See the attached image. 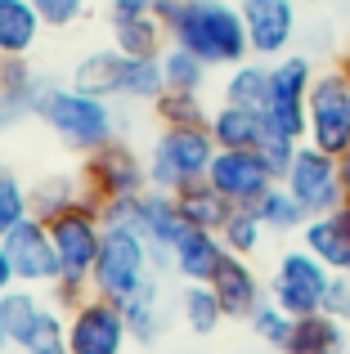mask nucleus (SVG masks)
Segmentation results:
<instances>
[{"label":"nucleus","mask_w":350,"mask_h":354,"mask_svg":"<svg viewBox=\"0 0 350 354\" xmlns=\"http://www.w3.org/2000/svg\"><path fill=\"white\" fill-rule=\"evenodd\" d=\"M153 9L171 41L193 50L207 68H238L252 59L243 14L229 0H153Z\"/></svg>","instance_id":"f257e3e1"},{"label":"nucleus","mask_w":350,"mask_h":354,"mask_svg":"<svg viewBox=\"0 0 350 354\" xmlns=\"http://www.w3.org/2000/svg\"><path fill=\"white\" fill-rule=\"evenodd\" d=\"M104 229H108L104 207L95 198H81L72 211L50 220V238H54V251H59V269H63L59 283L50 287L59 310H77L90 296V274H95L99 247H104Z\"/></svg>","instance_id":"f03ea898"},{"label":"nucleus","mask_w":350,"mask_h":354,"mask_svg":"<svg viewBox=\"0 0 350 354\" xmlns=\"http://www.w3.org/2000/svg\"><path fill=\"white\" fill-rule=\"evenodd\" d=\"M36 117L59 135L63 148H72L77 157H90L95 148L117 139V113L108 99H95L77 86H54L45 81L41 99H36Z\"/></svg>","instance_id":"7ed1b4c3"},{"label":"nucleus","mask_w":350,"mask_h":354,"mask_svg":"<svg viewBox=\"0 0 350 354\" xmlns=\"http://www.w3.org/2000/svg\"><path fill=\"white\" fill-rule=\"evenodd\" d=\"M72 86L86 90V95H95V99H108V104H117V99L153 104V99L167 90V77H162L158 59H135V54L108 45V50H95V54H86V59L77 63Z\"/></svg>","instance_id":"20e7f679"},{"label":"nucleus","mask_w":350,"mask_h":354,"mask_svg":"<svg viewBox=\"0 0 350 354\" xmlns=\"http://www.w3.org/2000/svg\"><path fill=\"white\" fill-rule=\"evenodd\" d=\"M216 153L220 148L207 126H162V135L153 139V157H149V184L175 193L184 184L207 180Z\"/></svg>","instance_id":"39448f33"},{"label":"nucleus","mask_w":350,"mask_h":354,"mask_svg":"<svg viewBox=\"0 0 350 354\" xmlns=\"http://www.w3.org/2000/svg\"><path fill=\"white\" fill-rule=\"evenodd\" d=\"M153 274H158V260H153L149 242L135 234L131 225H108L99 260H95V274H90V292L108 296V301H126Z\"/></svg>","instance_id":"423d86ee"},{"label":"nucleus","mask_w":350,"mask_h":354,"mask_svg":"<svg viewBox=\"0 0 350 354\" xmlns=\"http://www.w3.org/2000/svg\"><path fill=\"white\" fill-rule=\"evenodd\" d=\"M104 225H131L135 234L153 247V260L158 269H171V247L180 242L184 225L180 207H175V193L167 189H144L135 198H122V202H104Z\"/></svg>","instance_id":"0eeeda50"},{"label":"nucleus","mask_w":350,"mask_h":354,"mask_svg":"<svg viewBox=\"0 0 350 354\" xmlns=\"http://www.w3.org/2000/svg\"><path fill=\"white\" fill-rule=\"evenodd\" d=\"M270 301L279 310H288L292 319H306V314H319L328 305V287H333V269L306 247H288L279 256L270 274Z\"/></svg>","instance_id":"6e6552de"},{"label":"nucleus","mask_w":350,"mask_h":354,"mask_svg":"<svg viewBox=\"0 0 350 354\" xmlns=\"http://www.w3.org/2000/svg\"><path fill=\"white\" fill-rule=\"evenodd\" d=\"M315 63L306 54H283L270 63V104H265V126L274 135H288L306 144V113H310V86H315Z\"/></svg>","instance_id":"1a4fd4ad"},{"label":"nucleus","mask_w":350,"mask_h":354,"mask_svg":"<svg viewBox=\"0 0 350 354\" xmlns=\"http://www.w3.org/2000/svg\"><path fill=\"white\" fill-rule=\"evenodd\" d=\"M81 180H86V198H95L99 207L153 189L149 184V162H144L126 139H113V144L95 148L90 157H81Z\"/></svg>","instance_id":"9d476101"},{"label":"nucleus","mask_w":350,"mask_h":354,"mask_svg":"<svg viewBox=\"0 0 350 354\" xmlns=\"http://www.w3.org/2000/svg\"><path fill=\"white\" fill-rule=\"evenodd\" d=\"M306 144L342 157L350 153V81L337 68L319 72L310 86V113H306Z\"/></svg>","instance_id":"9b49d317"},{"label":"nucleus","mask_w":350,"mask_h":354,"mask_svg":"<svg viewBox=\"0 0 350 354\" xmlns=\"http://www.w3.org/2000/svg\"><path fill=\"white\" fill-rule=\"evenodd\" d=\"M283 189L292 193V198L306 207V216H328V211H337L346 202V189H342V166H337L333 153H324V148L315 144H301L297 157H292L288 175H283Z\"/></svg>","instance_id":"f8f14e48"},{"label":"nucleus","mask_w":350,"mask_h":354,"mask_svg":"<svg viewBox=\"0 0 350 354\" xmlns=\"http://www.w3.org/2000/svg\"><path fill=\"white\" fill-rule=\"evenodd\" d=\"M131 341L122 301L90 292L77 310H68V354H122Z\"/></svg>","instance_id":"ddd939ff"},{"label":"nucleus","mask_w":350,"mask_h":354,"mask_svg":"<svg viewBox=\"0 0 350 354\" xmlns=\"http://www.w3.org/2000/svg\"><path fill=\"white\" fill-rule=\"evenodd\" d=\"M5 251H9V265H14V278L23 287H54L59 283V251H54V238H50V225L36 216L18 220L5 238Z\"/></svg>","instance_id":"4468645a"},{"label":"nucleus","mask_w":350,"mask_h":354,"mask_svg":"<svg viewBox=\"0 0 350 354\" xmlns=\"http://www.w3.org/2000/svg\"><path fill=\"white\" fill-rule=\"evenodd\" d=\"M297 5L301 0H238V14L247 27V45H252V59H283L288 45L297 41Z\"/></svg>","instance_id":"2eb2a0df"},{"label":"nucleus","mask_w":350,"mask_h":354,"mask_svg":"<svg viewBox=\"0 0 350 354\" xmlns=\"http://www.w3.org/2000/svg\"><path fill=\"white\" fill-rule=\"evenodd\" d=\"M207 180L216 184L234 207H256V202L279 184V175L265 166V157L256 153V148H220L211 171H207Z\"/></svg>","instance_id":"dca6fc26"},{"label":"nucleus","mask_w":350,"mask_h":354,"mask_svg":"<svg viewBox=\"0 0 350 354\" xmlns=\"http://www.w3.org/2000/svg\"><path fill=\"white\" fill-rule=\"evenodd\" d=\"M108 27H113V45L135 59H162V50L171 45L153 0H108Z\"/></svg>","instance_id":"f3484780"},{"label":"nucleus","mask_w":350,"mask_h":354,"mask_svg":"<svg viewBox=\"0 0 350 354\" xmlns=\"http://www.w3.org/2000/svg\"><path fill=\"white\" fill-rule=\"evenodd\" d=\"M229 260V247L220 234H211V229H184L180 242L171 247V269L184 278V283H211V278L220 274V265Z\"/></svg>","instance_id":"a211bd4d"},{"label":"nucleus","mask_w":350,"mask_h":354,"mask_svg":"<svg viewBox=\"0 0 350 354\" xmlns=\"http://www.w3.org/2000/svg\"><path fill=\"white\" fill-rule=\"evenodd\" d=\"M211 287H216L220 305H225V319H252L256 305L270 296V287L261 283V274L252 269L247 256H229L220 265V274L211 278Z\"/></svg>","instance_id":"6ab92c4d"},{"label":"nucleus","mask_w":350,"mask_h":354,"mask_svg":"<svg viewBox=\"0 0 350 354\" xmlns=\"http://www.w3.org/2000/svg\"><path fill=\"white\" fill-rule=\"evenodd\" d=\"M45 90V77L27 68V59H0V135L18 121L36 117V99Z\"/></svg>","instance_id":"aec40b11"},{"label":"nucleus","mask_w":350,"mask_h":354,"mask_svg":"<svg viewBox=\"0 0 350 354\" xmlns=\"http://www.w3.org/2000/svg\"><path fill=\"white\" fill-rule=\"evenodd\" d=\"M45 32L32 0H0V59H27Z\"/></svg>","instance_id":"412c9836"},{"label":"nucleus","mask_w":350,"mask_h":354,"mask_svg":"<svg viewBox=\"0 0 350 354\" xmlns=\"http://www.w3.org/2000/svg\"><path fill=\"white\" fill-rule=\"evenodd\" d=\"M346 350H350V323L333 319L328 310L292 323L288 354H346Z\"/></svg>","instance_id":"4be33fe9"},{"label":"nucleus","mask_w":350,"mask_h":354,"mask_svg":"<svg viewBox=\"0 0 350 354\" xmlns=\"http://www.w3.org/2000/svg\"><path fill=\"white\" fill-rule=\"evenodd\" d=\"M175 207H180L184 225L211 229V234H220V229H225V220L234 216V202H229L211 180H198V184H184V189H175Z\"/></svg>","instance_id":"5701e85b"},{"label":"nucleus","mask_w":350,"mask_h":354,"mask_svg":"<svg viewBox=\"0 0 350 354\" xmlns=\"http://www.w3.org/2000/svg\"><path fill=\"white\" fill-rule=\"evenodd\" d=\"M211 139H216V148H261L265 139V113H256V108H238V104H220L211 108V121H207Z\"/></svg>","instance_id":"b1692460"},{"label":"nucleus","mask_w":350,"mask_h":354,"mask_svg":"<svg viewBox=\"0 0 350 354\" xmlns=\"http://www.w3.org/2000/svg\"><path fill=\"white\" fill-rule=\"evenodd\" d=\"M27 198H32V216L50 225L54 216L72 211L81 198H86V180L72 175V171H54V175H41V180L27 189Z\"/></svg>","instance_id":"393cba45"},{"label":"nucleus","mask_w":350,"mask_h":354,"mask_svg":"<svg viewBox=\"0 0 350 354\" xmlns=\"http://www.w3.org/2000/svg\"><path fill=\"white\" fill-rule=\"evenodd\" d=\"M14 346L23 354H68V314H59L54 301H45L32 314V323L14 337Z\"/></svg>","instance_id":"a878e982"},{"label":"nucleus","mask_w":350,"mask_h":354,"mask_svg":"<svg viewBox=\"0 0 350 354\" xmlns=\"http://www.w3.org/2000/svg\"><path fill=\"white\" fill-rule=\"evenodd\" d=\"M122 314H126V328H131V341L153 346V341L162 337V323H167V319H162V287H158V278H149L140 292L126 296Z\"/></svg>","instance_id":"bb28decb"},{"label":"nucleus","mask_w":350,"mask_h":354,"mask_svg":"<svg viewBox=\"0 0 350 354\" xmlns=\"http://www.w3.org/2000/svg\"><path fill=\"white\" fill-rule=\"evenodd\" d=\"M225 104L265 113V104H270V63H265V59H247V63H238V68H229Z\"/></svg>","instance_id":"cd10ccee"},{"label":"nucleus","mask_w":350,"mask_h":354,"mask_svg":"<svg viewBox=\"0 0 350 354\" xmlns=\"http://www.w3.org/2000/svg\"><path fill=\"white\" fill-rule=\"evenodd\" d=\"M180 314H184V328H189L193 337H211V332L225 323V305H220V296H216L211 283H184Z\"/></svg>","instance_id":"c85d7f7f"},{"label":"nucleus","mask_w":350,"mask_h":354,"mask_svg":"<svg viewBox=\"0 0 350 354\" xmlns=\"http://www.w3.org/2000/svg\"><path fill=\"white\" fill-rule=\"evenodd\" d=\"M256 216L265 220V229H270V234H301V229L310 225L306 207H301V202L292 198L283 184H274V189L256 202Z\"/></svg>","instance_id":"c756f323"},{"label":"nucleus","mask_w":350,"mask_h":354,"mask_svg":"<svg viewBox=\"0 0 350 354\" xmlns=\"http://www.w3.org/2000/svg\"><path fill=\"white\" fill-rule=\"evenodd\" d=\"M162 77H167V90H189V95H202V86H207V63L198 59L193 50H184V45H167L162 50Z\"/></svg>","instance_id":"7c9ffc66"},{"label":"nucleus","mask_w":350,"mask_h":354,"mask_svg":"<svg viewBox=\"0 0 350 354\" xmlns=\"http://www.w3.org/2000/svg\"><path fill=\"white\" fill-rule=\"evenodd\" d=\"M265 220L256 216V207H234V216L225 220V229H220V238H225L229 256H256L265 242Z\"/></svg>","instance_id":"2f4dec72"},{"label":"nucleus","mask_w":350,"mask_h":354,"mask_svg":"<svg viewBox=\"0 0 350 354\" xmlns=\"http://www.w3.org/2000/svg\"><path fill=\"white\" fill-rule=\"evenodd\" d=\"M153 113L162 126H207L211 121V108L202 104V95H189V90H162L153 99Z\"/></svg>","instance_id":"473e14b6"},{"label":"nucleus","mask_w":350,"mask_h":354,"mask_svg":"<svg viewBox=\"0 0 350 354\" xmlns=\"http://www.w3.org/2000/svg\"><path fill=\"white\" fill-rule=\"evenodd\" d=\"M247 323H252V332L261 337V346H270L274 354H279V350H288V341H292V323H297V319H292L288 310H279V305L265 296V301L256 305V314H252Z\"/></svg>","instance_id":"72a5a7b5"},{"label":"nucleus","mask_w":350,"mask_h":354,"mask_svg":"<svg viewBox=\"0 0 350 354\" xmlns=\"http://www.w3.org/2000/svg\"><path fill=\"white\" fill-rule=\"evenodd\" d=\"M32 216V198H27V184L18 180L9 166H0V238L18 225V220Z\"/></svg>","instance_id":"f704fd0d"},{"label":"nucleus","mask_w":350,"mask_h":354,"mask_svg":"<svg viewBox=\"0 0 350 354\" xmlns=\"http://www.w3.org/2000/svg\"><path fill=\"white\" fill-rule=\"evenodd\" d=\"M297 148H301V139H288V135H274V130H265V139H261V148L256 153L265 157V166H270L274 175H288V166H292V157H297Z\"/></svg>","instance_id":"c9c22d12"},{"label":"nucleus","mask_w":350,"mask_h":354,"mask_svg":"<svg viewBox=\"0 0 350 354\" xmlns=\"http://www.w3.org/2000/svg\"><path fill=\"white\" fill-rule=\"evenodd\" d=\"M32 5H36V14L45 18V27H54V32H59V27H72L86 14V0H32Z\"/></svg>","instance_id":"e433bc0d"},{"label":"nucleus","mask_w":350,"mask_h":354,"mask_svg":"<svg viewBox=\"0 0 350 354\" xmlns=\"http://www.w3.org/2000/svg\"><path fill=\"white\" fill-rule=\"evenodd\" d=\"M333 319L350 323V274H333V287H328V305H324Z\"/></svg>","instance_id":"4c0bfd02"},{"label":"nucleus","mask_w":350,"mask_h":354,"mask_svg":"<svg viewBox=\"0 0 350 354\" xmlns=\"http://www.w3.org/2000/svg\"><path fill=\"white\" fill-rule=\"evenodd\" d=\"M14 287H18V278H14V265H9L5 242H0V296H5V292H14Z\"/></svg>","instance_id":"58836bf2"},{"label":"nucleus","mask_w":350,"mask_h":354,"mask_svg":"<svg viewBox=\"0 0 350 354\" xmlns=\"http://www.w3.org/2000/svg\"><path fill=\"white\" fill-rule=\"evenodd\" d=\"M337 166H342V189H346V202H350V153L337 157Z\"/></svg>","instance_id":"ea45409f"},{"label":"nucleus","mask_w":350,"mask_h":354,"mask_svg":"<svg viewBox=\"0 0 350 354\" xmlns=\"http://www.w3.org/2000/svg\"><path fill=\"white\" fill-rule=\"evenodd\" d=\"M337 72H342V77L350 81V50H342V59H337Z\"/></svg>","instance_id":"a19ab883"},{"label":"nucleus","mask_w":350,"mask_h":354,"mask_svg":"<svg viewBox=\"0 0 350 354\" xmlns=\"http://www.w3.org/2000/svg\"><path fill=\"white\" fill-rule=\"evenodd\" d=\"M9 346H14V341H9V328H5V319H0V354H5Z\"/></svg>","instance_id":"79ce46f5"},{"label":"nucleus","mask_w":350,"mask_h":354,"mask_svg":"<svg viewBox=\"0 0 350 354\" xmlns=\"http://www.w3.org/2000/svg\"><path fill=\"white\" fill-rule=\"evenodd\" d=\"M301 5H315V0H301Z\"/></svg>","instance_id":"37998d69"},{"label":"nucleus","mask_w":350,"mask_h":354,"mask_svg":"<svg viewBox=\"0 0 350 354\" xmlns=\"http://www.w3.org/2000/svg\"><path fill=\"white\" fill-rule=\"evenodd\" d=\"M279 354H288V350H279Z\"/></svg>","instance_id":"c03bdc74"},{"label":"nucleus","mask_w":350,"mask_h":354,"mask_svg":"<svg viewBox=\"0 0 350 354\" xmlns=\"http://www.w3.org/2000/svg\"><path fill=\"white\" fill-rule=\"evenodd\" d=\"M346 354H350V350H346Z\"/></svg>","instance_id":"a18cd8bd"}]
</instances>
